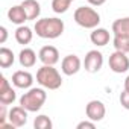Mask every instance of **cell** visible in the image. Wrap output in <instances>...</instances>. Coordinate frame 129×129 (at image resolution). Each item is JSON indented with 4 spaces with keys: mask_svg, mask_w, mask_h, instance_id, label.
I'll return each mask as SVG.
<instances>
[{
    "mask_svg": "<svg viewBox=\"0 0 129 129\" xmlns=\"http://www.w3.org/2000/svg\"><path fill=\"white\" fill-rule=\"evenodd\" d=\"M32 38H34V32H32L30 27H27L24 24H21V26L17 27V30H15V41L18 44L26 46V44H29L32 41Z\"/></svg>",
    "mask_w": 129,
    "mask_h": 129,
    "instance_id": "cell-17",
    "label": "cell"
},
{
    "mask_svg": "<svg viewBox=\"0 0 129 129\" xmlns=\"http://www.w3.org/2000/svg\"><path fill=\"white\" fill-rule=\"evenodd\" d=\"M0 35H2V37H0V43L5 44V43H6V40H8V29H6L5 26L0 27Z\"/></svg>",
    "mask_w": 129,
    "mask_h": 129,
    "instance_id": "cell-26",
    "label": "cell"
},
{
    "mask_svg": "<svg viewBox=\"0 0 129 129\" xmlns=\"http://www.w3.org/2000/svg\"><path fill=\"white\" fill-rule=\"evenodd\" d=\"M109 69L114 72V73H126L129 70V58L124 52H120V50H115L109 55Z\"/></svg>",
    "mask_w": 129,
    "mask_h": 129,
    "instance_id": "cell-5",
    "label": "cell"
},
{
    "mask_svg": "<svg viewBox=\"0 0 129 129\" xmlns=\"http://www.w3.org/2000/svg\"><path fill=\"white\" fill-rule=\"evenodd\" d=\"M112 46L115 47V50L129 53V37H123V35H114L112 38Z\"/></svg>",
    "mask_w": 129,
    "mask_h": 129,
    "instance_id": "cell-20",
    "label": "cell"
},
{
    "mask_svg": "<svg viewBox=\"0 0 129 129\" xmlns=\"http://www.w3.org/2000/svg\"><path fill=\"white\" fill-rule=\"evenodd\" d=\"M18 62H20L21 67L30 69V67H34L35 64H37V53H35L32 49L24 47V49L20 52V55H18Z\"/></svg>",
    "mask_w": 129,
    "mask_h": 129,
    "instance_id": "cell-15",
    "label": "cell"
},
{
    "mask_svg": "<svg viewBox=\"0 0 129 129\" xmlns=\"http://www.w3.org/2000/svg\"><path fill=\"white\" fill-rule=\"evenodd\" d=\"M90 40H91V43H93L94 46L103 47V46H106V44L109 43L111 35H109V32H108L106 29H103V27H96V29H93V32H91V35H90Z\"/></svg>",
    "mask_w": 129,
    "mask_h": 129,
    "instance_id": "cell-14",
    "label": "cell"
},
{
    "mask_svg": "<svg viewBox=\"0 0 129 129\" xmlns=\"http://www.w3.org/2000/svg\"><path fill=\"white\" fill-rule=\"evenodd\" d=\"M72 2H73V0H72Z\"/></svg>",
    "mask_w": 129,
    "mask_h": 129,
    "instance_id": "cell-29",
    "label": "cell"
},
{
    "mask_svg": "<svg viewBox=\"0 0 129 129\" xmlns=\"http://www.w3.org/2000/svg\"><path fill=\"white\" fill-rule=\"evenodd\" d=\"M87 2H88L91 6H102L106 0H87Z\"/></svg>",
    "mask_w": 129,
    "mask_h": 129,
    "instance_id": "cell-27",
    "label": "cell"
},
{
    "mask_svg": "<svg viewBox=\"0 0 129 129\" xmlns=\"http://www.w3.org/2000/svg\"><path fill=\"white\" fill-rule=\"evenodd\" d=\"M21 6L24 8L29 20H38V17L41 14V6L37 0H24L21 3Z\"/></svg>",
    "mask_w": 129,
    "mask_h": 129,
    "instance_id": "cell-16",
    "label": "cell"
},
{
    "mask_svg": "<svg viewBox=\"0 0 129 129\" xmlns=\"http://www.w3.org/2000/svg\"><path fill=\"white\" fill-rule=\"evenodd\" d=\"M6 106L8 105H0V123H5L6 120H8V114H9V111L6 112Z\"/></svg>",
    "mask_w": 129,
    "mask_h": 129,
    "instance_id": "cell-25",
    "label": "cell"
},
{
    "mask_svg": "<svg viewBox=\"0 0 129 129\" xmlns=\"http://www.w3.org/2000/svg\"><path fill=\"white\" fill-rule=\"evenodd\" d=\"M120 105L124 108V109H129V91L123 90L120 93Z\"/></svg>",
    "mask_w": 129,
    "mask_h": 129,
    "instance_id": "cell-23",
    "label": "cell"
},
{
    "mask_svg": "<svg viewBox=\"0 0 129 129\" xmlns=\"http://www.w3.org/2000/svg\"><path fill=\"white\" fill-rule=\"evenodd\" d=\"M64 21L61 18H40L35 21V34L44 40H55L64 34Z\"/></svg>",
    "mask_w": 129,
    "mask_h": 129,
    "instance_id": "cell-1",
    "label": "cell"
},
{
    "mask_svg": "<svg viewBox=\"0 0 129 129\" xmlns=\"http://www.w3.org/2000/svg\"><path fill=\"white\" fill-rule=\"evenodd\" d=\"M46 100H47V93L44 91V88H29L20 97V105L29 112H37L43 108Z\"/></svg>",
    "mask_w": 129,
    "mask_h": 129,
    "instance_id": "cell-2",
    "label": "cell"
},
{
    "mask_svg": "<svg viewBox=\"0 0 129 129\" xmlns=\"http://www.w3.org/2000/svg\"><path fill=\"white\" fill-rule=\"evenodd\" d=\"M27 109H24L21 105L20 106H12L8 114V120L15 126V127H23L27 123Z\"/></svg>",
    "mask_w": 129,
    "mask_h": 129,
    "instance_id": "cell-11",
    "label": "cell"
},
{
    "mask_svg": "<svg viewBox=\"0 0 129 129\" xmlns=\"http://www.w3.org/2000/svg\"><path fill=\"white\" fill-rule=\"evenodd\" d=\"M82 67V61L76 55H67L61 61V70L66 76H73L76 75Z\"/></svg>",
    "mask_w": 129,
    "mask_h": 129,
    "instance_id": "cell-8",
    "label": "cell"
},
{
    "mask_svg": "<svg viewBox=\"0 0 129 129\" xmlns=\"http://www.w3.org/2000/svg\"><path fill=\"white\" fill-rule=\"evenodd\" d=\"M12 84L17 87V88H21V90H29L34 84V76L29 73V72H24V70H18L12 75Z\"/></svg>",
    "mask_w": 129,
    "mask_h": 129,
    "instance_id": "cell-12",
    "label": "cell"
},
{
    "mask_svg": "<svg viewBox=\"0 0 129 129\" xmlns=\"http://www.w3.org/2000/svg\"><path fill=\"white\" fill-rule=\"evenodd\" d=\"M8 18H9L11 23L18 24V26L24 24V23L29 20V18H27V14H26L24 8H23L21 5H15V6L9 8V11H8Z\"/></svg>",
    "mask_w": 129,
    "mask_h": 129,
    "instance_id": "cell-13",
    "label": "cell"
},
{
    "mask_svg": "<svg viewBox=\"0 0 129 129\" xmlns=\"http://www.w3.org/2000/svg\"><path fill=\"white\" fill-rule=\"evenodd\" d=\"M70 5H72V0H52V9L56 14L67 12Z\"/></svg>",
    "mask_w": 129,
    "mask_h": 129,
    "instance_id": "cell-21",
    "label": "cell"
},
{
    "mask_svg": "<svg viewBox=\"0 0 129 129\" xmlns=\"http://www.w3.org/2000/svg\"><path fill=\"white\" fill-rule=\"evenodd\" d=\"M78 129H94L96 127V121H93V120H84V121H81V123H78V126H76Z\"/></svg>",
    "mask_w": 129,
    "mask_h": 129,
    "instance_id": "cell-24",
    "label": "cell"
},
{
    "mask_svg": "<svg viewBox=\"0 0 129 129\" xmlns=\"http://www.w3.org/2000/svg\"><path fill=\"white\" fill-rule=\"evenodd\" d=\"M37 82L47 90H58L62 85V78L61 73L53 67V66H44L38 69L37 72Z\"/></svg>",
    "mask_w": 129,
    "mask_h": 129,
    "instance_id": "cell-3",
    "label": "cell"
},
{
    "mask_svg": "<svg viewBox=\"0 0 129 129\" xmlns=\"http://www.w3.org/2000/svg\"><path fill=\"white\" fill-rule=\"evenodd\" d=\"M112 32H114V35L129 37V17L117 18V20L112 23Z\"/></svg>",
    "mask_w": 129,
    "mask_h": 129,
    "instance_id": "cell-18",
    "label": "cell"
},
{
    "mask_svg": "<svg viewBox=\"0 0 129 129\" xmlns=\"http://www.w3.org/2000/svg\"><path fill=\"white\" fill-rule=\"evenodd\" d=\"M124 90L129 91V75H127V78L124 79Z\"/></svg>",
    "mask_w": 129,
    "mask_h": 129,
    "instance_id": "cell-28",
    "label": "cell"
},
{
    "mask_svg": "<svg viewBox=\"0 0 129 129\" xmlns=\"http://www.w3.org/2000/svg\"><path fill=\"white\" fill-rule=\"evenodd\" d=\"M17 99L15 90L11 87L9 81L5 76H0V103L3 105H11Z\"/></svg>",
    "mask_w": 129,
    "mask_h": 129,
    "instance_id": "cell-9",
    "label": "cell"
},
{
    "mask_svg": "<svg viewBox=\"0 0 129 129\" xmlns=\"http://www.w3.org/2000/svg\"><path fill=\"white\" fill-rule=\"evenodd\" d=\"M85 114H87V118H90L93 121L103 120V117L106 114L105 103L100 102V100H90L85 106Z\"/></svg>",
    "mask_w": 129,
    "mask_h": 129,
    "instance_id": "cell-7",
    "label": "cell"
},
{
    "mask_svg": "<svg viewBox=\"0 0 129 129\" xmlns=\"http://www.w3.org/2000/svg\"><path fill=\"white\" fill-rule=\"evenodd\" d=\"M75 21L84 29H96L100 23V15L94 8L90 6H79L73 14Z\"/></svg>",
    "mask_w": 129,
    "mask_h": 129,
    "instance_id": "cell-4",
    "label": "cell"
},
{
    "mask_svg": "<svg viewBox=\"0 0 129 129\" xmlns=\"http://www.w3.org/2000/svg\"><path fill=\"white\" fill-rule=\"evenodd\" d=\"M38 59L44 66H55L59 61V52L55 46H44L38 52Z\"/></svg>",
    "mask_w": 129,
    "mask_h": 129,
    "instance_id": "cell-10",
    "label": "cell"
},
{
    "mask_svg": "<svg viewBox=\"0 0 129 129\" xmlns=\"http://www.w3.org/2000/svg\"><path fill=\"white\" fill-rule=\"evenodd\" d=\"M15 61L14 52L8 47H2L0 49V67L2 69H9Z\"/></svg>",
    "mask_w": 129,
    "mask_h": 129,
    "instance_id": "cell-19",
    "label": "cell"
},
{
    "mask_svg": "<svg viewBox=\"0 0 129 129\" xmlns=\"http://www.w3.org/2000/svg\"><path fill=\"white\" fill-rule=\"evenodd\" d=\"M34 127H35V129H52V127H53V123H52V120H50L47 115L41 114V115L35 117V120H34Z\"/></svg>",
    "mask_w": 129,
    "mask_h": 129,
    "instance_id": "cell-22",
    "label": "cell"
},
{
    "mask_svg": "<svg viewBox=\"0 0 129 129\" xmlns=\"http://www.w3.org/2000/svg\"><path fill=\"white\" fill-rule=\"evenodd\" d=\"M103 66V55L99 50H90L85 55L84 59V67L88 73H97Z\"/></svg>",
    "mask_w": 129,
    "mask_h": 129,
    "instance_id": "cell-6",
    "label": "cell"
}]
</instances>
